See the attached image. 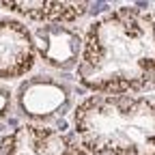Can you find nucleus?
<instances>
[{
    "mask_svg": "<svg viewBox=\"0 0 155 155\" xmlns=\"http://www.w3.org/2000/svg\"><path fill=\"white\" fill-rule=\"evenodd\" d=\"M114 104H116V108H119L121 112H129V110H134L136 99H134V97H129V95H119V97L114 99Z\"/></svg>",
    "mask_w": 155,
    "mask_h": 155,
    "instance_id": "f257e3e1",
    "label": "nucleus"
},
{
    "mask_svg": "<svg viewBox=\"0 0 155 155\" xmlns=\"http://www.w3.org/2000/svg\"><path fill=\"white\" fill-rule=\"evenodd\" d=\"M136 15H138V11H136V9H129V7H123V9H119V13H116V17H119L125 26H129V22H131Z\"/></svg>",
    "mask_w": 155,
    "mask_h": 155,
    "instance_id": "f03ea898",
    "label": "nucleus"
},
{
    "mask_svg": "<svg viewBox=\"0 0 155 155\" xmlns=\"http://www.w3.org/2000/svg\"><path fill=\"white\" fill-rule=\"evenodd\" d=\"M0 155H13V138H7L0 144Z\"/></svg>",
    "mask_w": 155,
    "mask_h": 155,
    "instance_id": "7ed1b4c3",
    "label": "nucleus"
},
{
    "mask_svg": "<svg viewBox=\"0 0 155 155\" xmlns=\"http://www.w3.org/2000/svg\"><path fill=\"white\" fill-rule=\"evenodd\" d=\"M106 9H108V5H106V2H91L88 13H91V15H97V13H101V11H106Z\"/></svg>",
    "mask_w": 155,
    "mask_h": 155,
    "instance_id": "20e7f679",
    "label": "nucleus"
},
{
    "mask_svg": "<svg viewBox=\"0 0 155 155\" xmlns=\"http://www.w3.org/2000/svg\"><path fill=\"white\" fill-rule=\"evenodd\" d=\"M93 69H95V65L86 63V65H82V67H80V75H84V78H86V75H88V73H91Z\"/></svg>",
    "mask_w": 155,
    "mask_h": 155,
    "instance_id": "39448f33",
    "label": "nucleus"
},
{
    "mask_svg": "<svg viewBox=\"0 0 155 155\" xmlns=\"http://www.w3.org/2000/svg\"><path fill=\"white\" fill-rule=\"evenodd\" d=\"M121 155H138V151H136V147H125L121 151Z\"/></svg>",
    "mask_w": 155,
    "mask_h": 155,
    "instance_id": "423d86ee",
    "label": "nucleus"
},
{
    "mask_svg": "<svg viewBox=\"0 0 155 155\" xmlns=\"http://www.w3.org/2000/svg\"><path fill=\"white\" fill-rule=\"evenodd\" d=\"M99 155H121L119 151H114V149H101Z\"/></svg>",
    "mask_w": 155,
    "mask_h": 155,
    "instance_id": "0eeeda50",
    "label": "nucleus"
},
{
    "mask_svg": "<svg viewBox=\"0 0 155 155\" xmlns=\"http://www.w3.org/2000/svg\"><path fill=\"white\" fill-rule=\"evenodd\" d=\"M136 7H140V9H147V7H149V2H144V0H138V2H136Z\"/></svg>",
    "mask_w": 155,
    "mask_h": 155,
    "instance_id": "6e6552de",
    "label": "nucleus"
},
{
    "mask_svg": "<svg viewBox=\"0 0 155 155\" xmlns=\"http://www.w3.org/2000/svg\"><path fill=\"white\" fill-rule=\"evenodd\" d=\"M58 129H61V131L67 129V123H65V121H58Z\"/></svg>",
    "mask_w": 155,
    "mask_h": 155,
    "instance_id": "1a4fd4ad",
    "label": "nucleus"
},
{
    "mask_svg": "<svg viewBox=\"0 0 155 155\" xmlns=\"http://www.w3.org/2000/svg\"><path fill=\"white\" fill-rule=\"evenodd\" d=\"M153 37H155V26H153Z\"/></svg>",
    "mask_w": 155,
    "mask_h": 155,
    "instance_id": "9d476101",
    "label": "nucleus"
},
{
    "mask_svg": "<svg viewBox=\"0 0 155 155\" xmlns=\"http://www.w3.org/2000/svg\"><path fill=\"white\" fill-rule=\"evenodd\" d=\"M0 75H2V71H0Z\"/></svg>",
    "mask_w": 155,
    "mask_h": 155,
    "instance_id": "9b49d317",
    "label": "nucleus"
}]
</instances>
